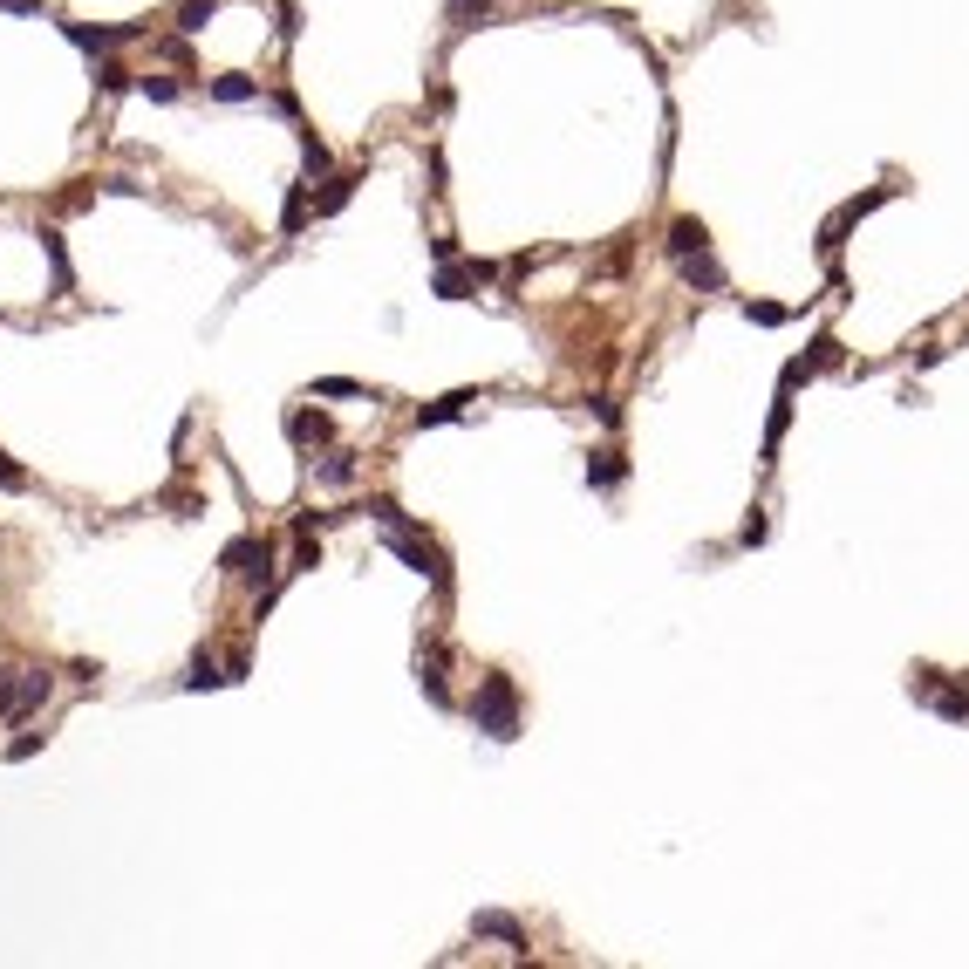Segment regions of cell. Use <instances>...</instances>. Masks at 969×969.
<instances>
[{"label":"cell","mask_w":969,"mask_h":969,"mask_svg":"<svg viewBox=\"0 0 969 969\" xmlns=\"http://www.w3.org/2000/svg\"><path fill=\"white\" fill-rule=\"evenodd\" d=\"M62 35L76 41L82 55H117V48H130V41H144V35H151V21H123V28H89V21H62Z\"/></svg>","instance_id":"6"},{"label":"cell","mask_w":969,"mask_h":969,"mask_svg":"<svg viewBox=\"0 0 969 969\" xmlns=\"http://www.w3.org/2000/svg\"><path fill=\"white\" fill-rule=\"evenodd\" d=\"M82 205H96V185L82 178V185H69V192H55L48 198V219H69V212H82Z\"/></svg>","instance_id":"28"},{"label":"cell","mask_w":969,"mask_h":969,"mask_svg":"<svg viewBox=\"0 0 969 969\" xmlns=\"http://www.w3.org/2000/svg\"><path fill=\"white\" fill-rule=\"evenodd\" d=\"M417 690H424L437 710H451V683H444V649H424L417 656Z\"/></svg>","instance_id":"15"},{"label":"cell","mask_w":969,"mask_h":969,"mask_svg":"<svg viewBox=\"0 0 969 969\" xmlns=\"http://www.w3.org/2000/svg\"><path fill=\"white\" fill-rule=\"evenodd\" d=\"M471 935H478V942H505V949H526V929H519L512 915H499V908H485V915L471 922Z\"/></svg>","instance_id":"17"},{"label":"cell","mask_w":969,"mask_h":969,"mask_svg":"<svg viewBox=\"0 0 969 969\" xmlns=\"http://www.w3.org/2000/svg\"><path fill=\"white\" fill-rule=\"evenodd\" d=\"M185 690H192V697H198V690H226V662L212 656V649H198L192 669H185Z\"/></svg>","instance_id":"20"},{"label":"cell","mask_w":969,"mask_h":969,"mask_svg":"<svg viewBox=\"0 0 969 969\" xmlns=\"http://www.w3.org/2000/svg\"><path fill=\"white\" fill-rule=\"evenodd\" d=\"M35 751H41V731H28V737H14V744H7V758H14V765H28Z\"/></svg>","instance_id":"40"},{"label":"cell","mask_w":969,"mask_h":969,"mask_svg":"<svg viewBox=\"0 0 969 969\" xmlns=\"http://www.w3.org/2000/svg\"><path fill=\"white\" fill-rule=\"evenodd\" d=\"M55 697V676L48 669H21V690H14V724H28V717H41V703Z\"/></svg>","instance_id":"10"},{"label":"cell","mask_w":969,"mask_h":969,"mask_svg":"<svg viewBox=\"0 0 969 969\" xmlns=\"http://www.w3.org/2000/svg\"><path fill=\"white\" fill-rule=\"evenodd\" d=\"M219 567H226L233 581H246V587H267V581L287 574V567H273V540H267V533H239V540H226Z\"/></svg>","instance_id":"4"},{"label":"cell","mask_w":969,"mask_h":969,"mask_svg":"<svg viewBox=\"0 0 969 969\" xmlns=\"http://www.w3.org/2000/svg\"><path fill=\"white\" fill-rule=\"evenodd\" d=\"M499 14V0H444V21L458 28V35H471L478 21H492Z\"/></svg>","instance_id":"23"},{"label":"cell","mask_w":969,"mask_h":969,"mask_svg":"<svg viewBox=\"0 0 969 969\" xmlns=\"http://www.w3.org/2000/svg\"><path fill=\"white\" fill-rule=\"evenodd\" d=\"M205 89H212V103H226V110H239V103H253V96H260V82L239 76V69H233V76H212Z\"/></svg>","instance_id":"21"},{"label":"cell","mask_w":969,"mask_h":969,"mask_svg":"<svg viewBox=\"0 0 969 969\" xmlns=\"http://www.w3.org/2000/svg\"><path fill=\"white\" fill-rule=\"evenodd\" d=\"M301 171H308V178H328V171H335V157H328V144H321L314 130H301Z\"/></svg>","instance_id":"29"},{"label":"cell","mask_w":969,"mask_h":969,"mask_svg":"<svg viewBox=\"0 0 969 969\" xmlns=\"http://www.w3.org/2000/svg\"><path fill=\"white\" fill-rule=\"evenodd\" d=\"M499 280V267L492 260H437V273H430V294L437 301H471L478 287H492Z\"/></svg>","instance_id":"5"},{"label":"cell","mask_w":969,"mask_h":969,"mask_svg":"<svg viewBox=\"0 0 969 969\" xmlns=\"http://www.w3.org/2000/svg\"><path fill=\"white\" fill-rule=\"evenodd\" d=\"M287 444L321 451V444H335V424H328L321 410H308V403H294V410H287Z\"/></svg>","instance_id":"8"},{"label":"cell","mask_w":969,"mask_h":969,"mask_svg":"<svg viewBox=\"0 0 969 969\" xmlns=\"http://www.w3.org/2000/svg\"><path fill=\"white\" fill-rule=\"evenodd\" d=\"M621 478H628V458H621V444H601V451H587V485H594V492H615Z\"/></svg>","instance_id":"13"},{"label":"cell","mask_w":969,"mask_h":969,"mask_svg":"<svg viewBox=\"0 0 969 969\" xmlns=\"http://www.w3.org/2000/svg\"><path fill=\"white\" fill-rule=\"evenodd\" d=\"M253 676V656L246 649H226V683H246Z\"/></svg>","instance_id":"38"},{"label":"cell","mask_w":969,"mask_h":969,"mask_svg":"<svg viewBox=\"0 0 969 969\" xmlns=\"http://www.w3.org/2000/svg\"><path fill=\"white\" fill-rule=\"evenodd\" d=\"M765 533H772V526H765V512L751 505V512L737 519V540H731V546H744V553H751V546H765Z\"/></svg>","instance_id":"30"},{"label":"cell","mask_w":969,"mask_h":969,"mask_svg":"<svg viewBox=\"0 0 969 969\" xmlns=\"http://www.w3.org/2000/svg\"><path fill=\"white\" fill-rule=\"evenodd\" d=\"M96 89H103V96H123V89H137V76L123 69L117 55H96Z\"/></svg>","instance_id":"27"},{"label":"cell","mask_w":969,"mask_h":969,"mask_svg":"<svg viewBox=\"0 0 969 969\" xmlns=\"http://www.w3.org/2000/svg\"><path fill=\"white\" fill-rule=\"evenodd\" d=\"M662 246H669V260H690V253H703V246H710V226H703L697 212H676Z\"/></svg>","instance_id":"9"},{"label":"cell","mask_w":969,"mask_h":969,"mask_svg":"<svg viewBox=\"0 0 969 969\" xmlns=\"http://www.w3.org/2000/svg\"><path fill=\"white\" fill-rule=\"evenodd\" d=\"M362 478V458L355 451H328L321 465H314V485H328V492H342V485H355Z\"/></svg>","instance_id":"16"},{"label":"cell","mask_w":969,"mask_h":969,"mask_svg":"<svg viewBox=\"0 0 969 969\" xmlns=\"http://www.w3.org/2000/svg\"><path fill=\"white\" fill-rule=\"evenodd\" d=\"M171 21H178V35H205V28L219 21V0H178Z\"/></svg>","instance_id":"22"},{"label":"cell","mask_w":969,"mask_h":969,"mask_svg":"<svg viewBox=\"0 0 969 969\" xmlns=\"http://www.w3.org/2000/svg\"><path fill=\"white\" fill-rule=\"evenodd\" d=\"M355 185H362L355 171H328V178H321V192H314V219H335V212L355 198Z\"/></svg>","instance_id":"14"},{"label":"cell","mask_w":969,"mask_h":969,"mask_svg":"<svg viewBox=\"0 0 969 969\" xmlns=\"http://www.w3.org/2000/svg\"><path fill=\"white\" fill-rule=\"evenodd\" d=\"M35 239H41V260H48V294H55V301H69V294H76V260H69L62 226L48 219V226H35Z\"/></svg>","instance_id":"7"},{"label":"cell","mask_w":969,"mask_h":969,"mask_svg":"<svg viewBox=\"0 0 969 969\" xmlns=\"http://www.w3.org/2000/svg\"><path fill=\"white\" fill-rule=\"evenodd\" d=\"M273 14H280V21H273V28H280V41H294V35H301V7H287V0H273Z\"/></svg>","instance_id":"35"},{"label":"cell","mask_w":969,"mask_h":969,"mask_svg":"<svg viewBox=\"0 0 969 969\" xmlns=\"http://www.w3.org/2000/svg\"><path fill=\"white\" fill-rule=\"evenodd\" d=\"M383 546L396 553V560H403V567H410V574H424V581L437 587V594H451V560L437 553V540H430V533L417 526V519H410V512L383 526Z\"/></svg>","instance_id":"2"},{"label":"cell","mask_w":969,"mask_h":969,"mask_svg":"<svg viewBox=\"0 0 969 969\" xmlns=\"http://www.w3.org/2000/svg\"><path fill=\"white\" fill-rule=\"evenodd\" d=\"M424 164H430V192H451V171H444V151H437V144H430Z\"/></svg>","instance_id":"39"},{"label":"cell","mask_w":969,"mask_h":969,"mask_svg":"<svg viewBox=\"0 0 969 969\" xmlns=\"http://www.w3.org/2000/svg\"><path fill=\"white\" fill-rule=\"evenodd\" d=\"M471 724L492 737V744H512V737L526 731V703H519V683H512L505 669H485V676H478V690H471Z\"/></svg>","instance_id":"1"},{"label":"cell","mask_w":969,"mask_h":969,"mask_svg":"<svg viewBox=\"0 0 969 969\" xmlns=\"http://www.w3.org/2000/svg\"><path fill=\"white\" fill-rule=\"evenodd\" d=\"M314 567H321V540L301 533V540H294V560H287V574H314Z\"/></svg>","instance_id":"31"},{"label":"cell","mask_w":969,"mask_h":969,"mask_svg":"<svg viewBox=\"0 0 969 969\" xmlns=\"http://www.w3.org/2000/svg\"><path fill=\"white\" fill-rule=\"evenodd\" d=\"M785 430H792V389H778L772 417H765V444H758V458H765V465H778V444H785Z\"/></svg>","instance_id":"18"},{"label":"cell","mask_w":969,"mask_h":969,"mask_svg":"<svg viewBox=\"0 0 969 969\" xmlns=\"http://www.w3.org/2000/svg\"><path fill=\"white\" fill-rule=\"evenodd\" d=\"M151 505H164L171 519H198V512H205V499H198V492L185 485V478H171V485H164V492H157Z\"/></svg>","instance_id":"24"},{"label":"cell","mask_w":969,"mask_h":969,"mask_svg":"<svg viewBox=\"0 0 969 969\" xmlns=\"http://www.w3.org/2000/svg\"><path fill=\"white\" fill-rule=\"evenodd\" d=\"M137 96H144V103H178V96H185V76L151 69V76H137Z\"/></svg>","instance_id":"25"},{"label":"cell","mask_w":969,"mask_h":969,"mask_svg":"<svg viewBox=\"0 0 969 969\" xmlns=\"http://www.w3.org/2000/svg\"><path fill=\"white\" fill-rule=\"evenodd\" d=\"M308 219H314V185H294V192H287V205H280V233H287V239L308 233Z\"/></svg>","instance_id":"19"},{"label":"cell","mask_w":969,"mask_h":969,"mask_svg":"<svg viewBox=\"0 0 969 969\" xmlns=\"http://www.w3.org/2000/svg\"><path fill=\"white\" fill-rule=\"evenodd\" d=\"M888 198H901V185H867V192H853L847 205H833V212H826V219H819V260H840V239L853 233V226H860V219H867V212H881V205H888Z\"/></svg>","instance_id":"3"},{"label":"cell","mask_w":969,"mask_h":969,"mask_svg":"<svg viewBox=\"0 0 969 969\" xmlns=\"http://www.w3.org/2000/svg\"><path fill=\"white\" fill-rule=\"evenodd\" d=\"M103 192H117V198H144V185H137V178H103Z\"/></svg>","instance_id":"42"},{"label":"cell","mask_w":969,"mask_h":969,"mask_svg":"<svg viewBox=\"0 0 969 969\" xmlns=\"http://www.w3.org/2000/svg\"><path fill=\"white\" fill-rule=\"evenodd\" d=\"M676 273H683V287H697V294H724V287H731L710 246H703V253H690V260H676Z\"/></svg>","instance_id":"11"},{"label":"cell","mask_w":969,"mask_h":969,"mask_svg":"<svg viewBox=\"0 0 969 969\" xmlns=\"http://www.w3.org/2000/svg\"><path fill=\"white\" fill-rule=\"evenodd\" d=\"M0 492H28V471L14 465V458H7V451H0Z\"/></svg>","instance_id":"36"},{"label":"cell","mask_w":969,"mask_h":969,"mask_svg":"<svg viewBox=\"0 0 969 969\" xmlns=\"http://www.w3.org/2000/svg\"><path fill=\"white\" fill-rule=\"evenodd\" d=\"M48 0H0V14H41Z\"/></svg>","instance_id":"43"},{"label":"cell","mask_w":969,"mask_h":969,"mask_svg":"<svg viewBox=\"0 0 969 969\" xmlns=\"http://www.w3.org/2000/svg\"><path fill=\"white\" fill-rule=\"evenodd\" d=\"M314 396H376V389L355 383V376H321V383H314Z\"/></svg>","instance_id":"33"},{"label":"cell","mask_w":969,"mask_h":969,"mask_svg":"<svg viewBox=\"0 0 969 969\" xmlns=\"http://www.w3.org/2000/svg\"><path fill=\"white\" fill-rule=\"evenodd\" d=\"M744 321L751 328H785V308L778 301H744Z\"/></svg>","instance_id":"32"},{"label":"cell","mask_w":969,"mask_h":969,"mask_svg":"<svg viewBox=\"0 0 969 969\" xmlns=\"http://www.w3.org/2000/svg\"><path fill=\"white\" fill-rule=\"evenodd\" d=\"M799 362H806L813 376H826V369H840V362H847V349H840V335H813V349L799 355Z\"/></svg>","instance_id":"26"},{"label":"cell","mask_w":969,"mask_h":969,"mask_svg":"<svg viewBox=\"0 0 969 969\" xmlns=\"http://www.w3.org/2000/svg\"><path fill=\"white\" fill-rule=\"evenodd\" d=\"M96 676H103V662H89V656H82V662H69V683H82V690H89Z\"/></svg>","instance_id":"41"},{"label":"cell","mask_w":969,"mask_h":969,"mask_svg":"<svg viewBox=\"0 0 969 969\" xmlns=\"http://www.w3.org/2000/svg\"><path fill=\"white\" fill-rule=\"evenodd\" d=\"M14 690H21V669H0V724H14Z\"/></svg>","instance_id":"34"},{"label":"cell","mask_w":969,"mask_h":969,"mask_svg":"<svg viewBox=\"0 0 969 969\" xmlns=\"http://www.w3.org/2000/svg\"><path fill=\"white\" fill-rule=\"evenodd\" d=\"M587 410H594L608 430H621V403H615V396H587Z\"/></svg>","instance_id":"37"},{"label":"cell","mask_w":969,"mask_h":969,"mask_svg":"<svg viewBox=\"0 0 969 969\" xmlns=\"http://www.w3.org/2000/svg\"><path fill=\"white\" fill-rule=\"evenodd\" d=\"M471 403H478V389H451V396H437V403H417V430H437V424H458Z\"/></svg>","instance_id":"12"}]
</instances>
